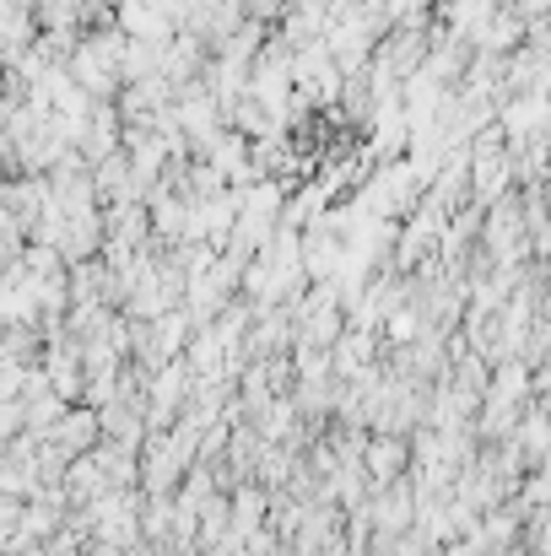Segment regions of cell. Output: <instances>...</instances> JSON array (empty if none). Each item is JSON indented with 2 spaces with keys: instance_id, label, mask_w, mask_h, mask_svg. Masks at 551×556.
<instances>
[{
  "instance_id": "cell-1",
  "label": "cell",
  "mask_w": 551,
  "mask_h": 556,
  "mask_svg": "<svg viewBox=\"0 0 551 556\" xmlns=\"http://www.w3.org/2000/svg\"><path fill=\"white\" fill-rule=\"evenodd\" d=\"M405 465H411V443H405L400 432H378V438L363 448V470H367V481H373V486L400 481V476H405Z\"/></svg>"
},
{
  "instance_id": "cell-3",
  "label": "cell",
  "mask_w": 551,
  "mask_h": 556,
  "mask_svg": "<svg viewBox=\"0 0 551 556\" xmlns=\"http://www.w3.org/2000/svg\"><path fill=\"white\" fill-rule=\"evenodd\" d=\"M103 438V416H92V410H65L60 416V427L49 432V443H60L71 459H82V454H92V443Z\"/></svg>"
},
{
  "instance_id": "cell-2",
  "label": "cell",
  "mask_w": 551,
  "mask_h": 556,
  "mask_svg": "<svg viewBox=\"0 0 551 556\" xmlns=\"http://www.w3.org/2000/svg\"><path fill=\"white\" fill-rule=\"evenodd\" d=\"M416 508H422V503H411V486H405V481H389V486H378V497H373V530H378V535H405L411 519H416Z\"/></svg>"
}]
</instances>
